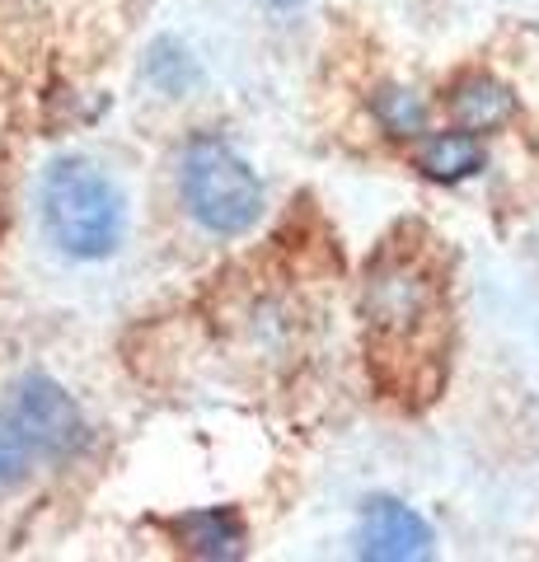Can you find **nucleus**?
Segmentation results:
<instances>
[{
	"mask_svg": "<svg viewBox=\"0 0 539 562\" xmlns=\"http://www.w3.org/2000/svg\"><path fill=\"white\" fill-rule=\"evenodd\" d=\"M146 80L160 94H188L202 80V66L179 38H160V43H150V52H146Z\"/></svg>",
	"mask_w": 539,
	"mask_h": 562,
	"instance_id": "1a4fd4ad",
	"label": "nucleus"
},
{
	"mask_svg": "<svg viewBox=\"0 0 539 562\" xmlns=\"http://www.w3.org/2000/svg\"><path fill=\"white\" fill-rule=\"evenodd\" d=\"M357 553L371 562H417L437 553V535L408 502L367 497L357 516Z\"/></svg>",
	"mask_w": 539,
	"mask_h": 562,
	"instance_id": "39448f33",
	"label": "nucleus"
},
{
	"mask_svg": "<svg viewBox=\"0 0 539 562\" xmlns=\"http://www.w3.org/2000/svg\"><path fill=\"white\" fill-rule=\"evenodd\" d=\"M38 216L52 249L76 262H103L127 239V198L109 169L85 155H61L43 169Z\"/></svg>",
	"mask_w": 539,
	"mask_h": 562,
	"instance_id": "f257e3e1",
	"label": "nucleus"
},
{
	"mask_svg": "<svg viewBox=\"0 0 539 562\" xmlns=\"http://www.w3.org/2000/svg\"><path fill=\"white\" fill-rule=\"evenodd\" d=\"M431 301H437V291H431L427 272L417 268L413 258H390L371 272L367 314H371V328L380 338L413 342L431 319Z\"/></svg>",
	"mask_w": 539,
	"mask_h": 562,
	"instance_id": "20e7f679",
	"label": "nucleus"
},
{
	"mask_svg": "<svg viewBox=\"0 0 539 562\" xmlns=\"http://www.w3.org/2000/svg\"><path fill=\"white\" fill-rule=\"evenodd\" d=\"M5 408L14 413V422H20V431L33 441L43 464H71L94 441L90 417H85L76 394L66 390V384H57L52 375H43V371L14 380Z\"/></svg>",
	"mask_w": 539,
	"mask_h": 562,
	"instance_id": "7ed1b4c3",
	"label": "nucleus"
},
{
	"mask_svg": "<svg viewBox=\"0 0 539 562\" xmlns=\"http://www.w3.org/2000/svg\"><path fill=\"white\" fill-rule=\"evenodd\" d=\"M173 539L198 558H239L245 553V520L231 506H206V512H188L169 525Z\"/></svg>",
	"mask_w": 539,
	"mask_h": 562,
	"instance_id": "423d86ee",
	"label": "nucleus"
},
{
	"mask_svg": "<svg viewBox=\"0 0 539 562\" xmlns=\"http://www.w3.org/2000/svg\"><path fill=\"white\" fill-rule=\"evenodd\" d=\"M179 192L183 206L206 235L235 239L249 235L268 206L258 169L216 132H198L179 155Z\"/></svg>",
	"mask_w": 539,
	"mask_h": 562,
	"instance_id": "f03ea898",
	"label": "nucleus"
},
{
	"mask_svg": "<svg viewBox=\"0 0 539 562\" xmlns=\"http://www.w3.org/2000/svg\"><path fill=\"white\" fill-rule=\"evenodd\" d=\"M371 117L380 122V132H390V136H417L427 127V103L413 90H404V85H385V90H375V99H371Z\"/></svg>",
	"mask_w": 539,
	"mask_h": 562,
	"instance_id": "9b49d317",
	"label": "nucleus"
},
{
	"mask_svg": "<svg viewBox=\"0 0 539 562\" xmlns=\"http://www.w3.org/2000/svg\"><path fill=\"white\" fill-rule=\"evenodd\" d=\"M450 113L464 132H497L502 122H512L516 99L502 80L493 76H464L456 90H450Z\"/></svg>",
	"mask_w": 539,
	"mask_h": 562,
	"instance_id": "6e6552de",
	"label": "nucleus"
},
{
	"mask_svg": "<svg viewBox=\"0 0 539 562\" xmlns=\"http://www.w3.org/2000/svg\"><path fill=\"white\" fill-rule=\"evenodd\" d=\"M263 5H268V10H277V14H295V10L305 5V0H263Z\"/></svg>",
	"mask_w": 539,
	"mask_h": 562,
	"instance_id": "f8f14e48",
	"label": "nucleus"
},
{
	"mask_svg": "<svg viewBox=\"0 0 539 562\" xmlns=\"http://www.w3.org/2000/svg\"><path fill=\"white\" fill-rule=\"evenodd\" d=\"M38 464H43V460H38V450H33V441L20 431L14 413L5 408V403H0V492L24 487Z\"/></svg>",
	"mask_w": 539,
	"mask_h": 562,
	"instance_id": "9d476101",
	"label": "nucleus"
},
{
	"mask_svg": "<svg viewBox=\"0 0 539 562\" xmlns=\"http://www.w3.org/2000/svg\"><path fill=\"white\" fill-rule=\"evenodd\" d=\"M489 165V150L479 146L474 132H431L423 136L417 146V169L437 183H460V179H474V173Z\"/></svg>",
	"mask_w": 539,
	"mask_h": 562,
	"instance_id": "0eeeda50",
	"label": "nucleus"
}]
</instances>
